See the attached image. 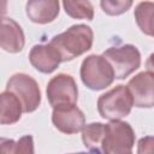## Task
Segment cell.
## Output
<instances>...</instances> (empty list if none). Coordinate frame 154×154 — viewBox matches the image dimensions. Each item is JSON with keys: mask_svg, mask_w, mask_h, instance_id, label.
<instances>
[{"mask_svg": "<svg viewBox=\"0 0 154 154\" xmlns=\"http://www.w3.org/2000/svg\"><path fill=\"white\" fill-rule=\"evenodd\" d=\"M132 106V97L125 85H117L101 95L97 101L99 113L102 118L109 120H119L126 117Z\"/></svg>", "mask_w": 154, "mask_h": 154, "instance_id": "3957f363", "label": "cell"}, {"mask_svg": "<svg viewBox=\"0 0 154 154\" xmlns=\"http://www.w3.org/2000/svg\"><path fill=\"white\" fill-rule=\"evenodd\" d=\"M49 45L60 54L61 61L72 60L90 49L93 45V31L84 24L73 25L65 32L54 36Z\"/></svg>", "mask_w": 154, "mask_h": 154, "instance_id": "6da1fadb", "label": "cell"}, {"mask_svg": "<svg viewBox=\"0 0 154 154\" xmlns=\"http://www.w3.org/2000/svg\"><path fill=\"white\" fill-rule=\"evenodd\" d=\"M29 59H30L31 65L36 70H38L43 73L53 72L59 66V64L61 61L60 54L51 45L34 46L30 51Z\"/></svg>", "mask_w": 154, "mask_h": 154, "instance_id": "8fae6325", "label": "cell"}, {"mask_svg": "<svg viewBox=\"0 0 154 154\" xmlns=\"http://www.w3.org/2000/svg\"><path fill=\"white\" fill-rule=\"evenodd\" d=\"M81 78L83 83L93 90H100L108 87L114 75L109 64L100 55H89L83 60L81 67Z\"/></svg>", "mask_w": 154, "mask_h": 154, "instance_id": "5b68a950", "label": "cell"}, {"mask_svg": "<svg viewBox=\"0 0 154 154\" xmlns=\"http://www.w3.org/2000/svg\"><path fill=\"white\" fill-rule=\"evenodd\" d=\"M102 57L112 67L114 77L119 79L128 77L141 64L140 52L132 45L108 48Z\"/></svg>", "mask_w": 154, "mask_h": 154, "instance_id": "277c9868", "label": "cell"}, {"mask_svg": "<svg viewBox=\"0 0 154 154\" xmlns=\"http://www.w3.org/2000/svg\"><path fill=\"white\" fill-rule=\"evenodd\" d=\"M71 154H100L97 148H93L89 152H79V153H71Z\"/></svg>", "mask_w": 154, "mask_h": 154, "instance_id": "7402d4cb", "label": "cell"}, {"mask_svg": "<svg viewBox=\"0 0 154 154\" xmlns=\"http://www.w3.org/2000/svg\"><path fill=\"white\" fill-rule=\"evenodd\" d=\"M7 91L19 100L23 111L26 113L35 111L41 102V93L36 81L24 73H16L10 78Z\"/></svg>", "mask_w": 154, "mask_h": 154, "instance_id": "8992f818", "label": "cell"}, {"mask_svg": "<svg viewBox=\"0 0 154 154\" xmlns=\"http://www.w3.org/2000/svg\"><path fill=\"white\" fill-rule=\"evenodd\" d=\"M16 143L8 138H0V154H14Z\"/></svg>", "mask_w": 154, "mask_h": 154, "instance_id": "ffe728a7", "label": "cell"}, {"mask_svg": "<svg viewBox=\"0 0 154 154\" xmlns=\"http://www.w3.org/2000/svg\"><path fill=\"white\" fill-rule=\"evenodd\" d=\"M63 6L65 12L72 18H83V19H93L94 10L89 1H64Z\"/></svg>", "mask_w": 154, "mask_h": 154, "instance_id": "2e32d148", "label": "cell"}, {"mask_svg": "<svg viewBox=\"0 0 154 154\" xmlns=\"http://www.w3.org/2000/svg\"><path fill=\"white\" fill-rule=\"evenodd\" d=\"M6 8H7V2L0 1V19H2V16L6 13Z\"/></svg>", "mask_w": 154, "mask_h": 154, "instance_id": "44dd1931", "label": "cell"}, {"mask_svg": "<svg viewBox=\"0 0 154 154\" xmlns=\"http://www.w3.org/2000/svg\"><path fill=\"white\" fill-rule=\"evenodd\" d=\"M134 142L135 134L128 123L112 120L105 125V135L101 141L105 154H132Z\"/></svg>", "mask_w": 154, "mask_h": 154, "instance_id": "7a4b0ae2", "label": "cell"}, {"mask_svg": "<svg viewBox=\"0 0 154 154\" xmlns=\"http://www.w3.org/2000/svg\"><path fill=\"white\" fill-rule=\"evenodd\" d=\"M136 107H153L154 103V76L152 71L136 75L130 79L128 87Z\"/></svg>", "mask_w": 154, "mask_h": 154, "instance_id": "ba28073f", "label": "cell"}, {"mask_svg": "<svg viewBox=\"0 0 154 154\" xmlns=\"http://www.w3.org/2000/svg\"><path fill=\"white\" fill-rule=\"evenodd\" d=\"M22 105L10 91L0 94V124H13L20 119Z\"/></svg>", "mask_w": 154, "mask_h": 154, "instance_id": "4fadbf2b", "label": "cell"}, {"mask_svg": "<svg viewBox=\"0 0 154 154\" xmlns=\"http://www.w3.org/2000/svg\"><path fill=\"white\" fill-rule=\"evenodd\" d=\"M138 154H154V140L152 136H147L140 140L138 142V148H137Z\"/></svg>", "mask_w": 154, "mask_h": 154, "instance_id": "d6986e66", "label": "cell"}, {"mask_svg": "<svg viewBox=\"0 0 154 154\" xmlns=\"http://www.w3.org/2000/svg\"><path fill=\"white\" fill-rule=\"evenodd\" d=\"M77 96V85L75 79L69 75L60 73L53 77L47 85V97L54 108L75 106Z\"/></svg>", "mask_w": 154, "mask_h": 154, "instance_id": "52a82bcc", "label": "cell"}, {"mask_svg": "<svg viewBox=\"0 0 154 154\" xmlns=\"http://www.w3.org/2000/svg\"><path fill=\"white\" fill-rule=\"evenodd\" d=\"M153 8L154 4L146 1L138 4L135 10V18L140 29L149 36L153 35Z\"/></svg>", "mask_w": 154, "mask_h": 154, "instance_id": "5bb4252c", "label": "cell"}, {"mask_svg": "<svg viewBox=\"0 0 154 154\" xmlns=\"http://www.w3.org/2000/svg\"><path fill=\"white\" fill-rule=\"evenodd\" d=\"M132 5L131 1L125 0V1H101V7L105 13L111 14V16H117L123 12H126L130 6Z\"/></svg>", "mask_w": 154, "mask_h": 154, "instance_id": "e0dca14e", "label": "cell"}, {"mask_svg": "<svg viewBox=\"0 0 154 154\" xmlns=\"http://www.w3.org/2000/svg\"><path fill=\"white\" fill-rule=\"evenodd\" d=\"M14 154H34V143L31 136H24L16 143Z\"/></svg>", "mask_w": 154, "mask_h": 154, "instance_id": "ac0fdd59", "label": "cell"}, {"mask_svg": "<svg viewBox=\"0 0 154 154\" xmlns=\"http://www.w3.org/2000/svg\"><path fill=\"white\" fill-rule=\"evenodd\" d=\"M59 13V2L54 0H35L26 4V14L34 23L46 24L52 22Z\"/></svg>", "mask_w": 154, "mask_h": 154, "instance_id": "7c38bea8", "label": "cell"}, {"mask_svg": "<svg viewBox=\"0 0 154 154\" xmlns=\"http://www.w3.org/2000/svg\"><path fill=\"white\" fill-rule=\"evenodd\" d=\"M0 47L10 53H18L24 47L23 30L11 18L0 19Z\"/></svg>", "mask_w": 154, "mask_h": 154, "instance_id": "30bf717a", "label": "cell"}, {"mask_svg": "<svg viewBox=\"0 0 154 154\" xmlns=\"http://www.w3.org/2000/svg\"><path fill=\"white\" fill-rule=\"evenodd\" d=\"M52 122L59 131L64 134H76L83 129L85 118L82 111L76 106H69L63 108H54Z\"/></svg>", "mask_w": 154, "mask_h": 154, "instance_id": "9c48e42d", "label": "cell"}, {"mask_svg": "<svg viewBox=\"0 0 154 154\" xmlns=\"http://www.w3.org/2000/svg\"><path fill=\"white\" fill-rule=\"evenodd\" d=\"M105 135V125L101 123H91L82 129V140L87 148H96V146L102 141Z\"/></svg>", "mask_w": 154, "mask_h": 154, "instance_id": "9a60e30c", "label": "cell"}]
</instances>
